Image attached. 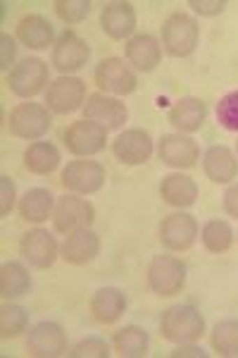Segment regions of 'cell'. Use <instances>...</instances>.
<instances>
[{
	"mask_svg": "<svg viewBox=\"0 0 238 358\" xmlns=\"http://www.w3.org/2000/svg\"><path fill=\"white\" fill-rule=\"evenodd\" d=\"M160 334L162 339L172 344L198 342L205 334V317L191 303H177L172 308L162 310L160 315Z\"/></svg>",
	"mask_w": 238,
	"mask_h": 358,
	"instance_id": "1",
	"label": "cell"
},
{
	"mask_svg": "<svg viewBox=\"0 0 238 358\" xmlns=\"http://www.w3.org/2000/svg\"><path fill=\"white\" fill-rule=\"evenodd\" d=\"M200 38L198 20L188 13H172L162 22V45L172 57H188Z\"/></svg>",
	"mask_w": 238,
	"mask_h": 358,
	"instance_id": "2",
	"label": "cell"
},
{
	"mask_svg": "<svg viewBox=\"0 0 238 358\" xmlns=\"http://www.w3.org/2000/svg\"><path fill=\"white\" fill-rule=\"evenodd\" d=\"M50 127H53V115L40 103H20L8 115L10 134L17 138H24V141H36L43 134H48Z\"/></svg>",
	"mask_w": 238,
	"mask_h": 358,
	"instance_id": "3",
	"label": "cell"
},
{
	"mask_svg": "<svg viewBox=\"0 0 238 358\" xmlns=\"http://www.w3.org/2000/svg\"><path fill=\"white\" fill-rule=\"evenodd\" d=\"M50 84L48 74V62H43L40 57H24L8 72V89L13 91L17 98H29L38 96L40 91H45Z\"/></svg>",
	"mask_w": 238,
	"mask_h": 358,
	"instance_id": "4",
	"label": "cell"
},
{
	"mask_svg": "<svg viewBox=\"0 0 238 358\" xmlns=\"http://www.w3.org/2000/svg\"><path fill=\"white\" fill-rule=\"evenodd\" d=\"M96 222V208L91 201L81 199L79 194H65L57 199L53 213V227L55 232L69 234L77 229H86Z\"/></svg>",
	"mask_w": 238,
	"mask_h": 358,
	"instance_id": "5",
	"label": "cell"
},
{
	"mask_svg": "<svg viewBox=\"0 0 238 358\" xmlns=\"http://www.w3.org/2000/svg\"><path fill=\"white\" fill-rule=\"evenodd\" d=\"M105 179H107L105 167L98 163V160H72V163L65 165V170L60 175L62 187L69 194H79V196L98 194L105 187Z\"/></svg>",
	"mask_w": 238,
	"mask_h": 358,
	"instance_id": "6",
	"label": "cell"
},
{
	"mask_svg": "<svg viewBox=\"0 0 238 358\" xmlns=\"http://www.w3.org/2000/svg\"><path fill=\"white\" fill-rule=\"evenodd\" d=\"M62 138H65V148L72 155H77V158H91V155L105 151L107 129L84 117V120H79V122L69 124Z\"/></svg>",
	"mask_w": 238,
	"mask_h": 358,
	"instance_id": "7",
	"label": "cell"
},
{
	"mask_svg": "<svg viewBox=\"0 0 238 358\" xmlns=\"http://www.w3.org/2000/svg\"><path fill=\"white\" fill-rule=\"evenodd\" d=\"M24 346L29 356H36V358H60L69 351L67 332L57 322L50 320L36 322V325L29 327Z\"/></svg>",
	"mask_w": 238,
	"mask_h": 358,
	"instance_id": "8",
	"label": "cell"
},
{
	"mask_svg": "<svg viewBox=\"0 0 238 358\" xmlns=\"http://www.w3.org/2000/svg\"><path fill=\"white\" fill-rule=\"evenodd\" d=\"M148 287L158 296H177L186 287V265L174 256H155L148 265Z\"/></svg>",
	"mask_w": 238,
	"mask_h": 358,
	"instance_id": "9",
	"label": "cell"
},
{
	"mask_svg": "<svg viewBox=\"0 0 238 358\" xmlns=\"http://www.w3.org/2000/svg\"><path fill=\"white\" fill-rule=\"evenodd\" d=\"M93 77H96V84H98V89H101V94H107V96H129L138 86L133 67L129 62L121 60V57H105V60L96 67Z\"/></svg>",
	"mask_w": 238,
	"mask_h": 358,
	"instance_id": "10",
	"label": "cell"
},
{
	"mask_svg": "<svg viewBox=\"0 0 238 358\" xmlns=\"http://www.w3.org/2000/svg\"><path fill=\"white\" fill-rule=\"evenodd\" d=\"M91 60V45L79 34L65 31L53 45V55H50V65H53L62 77H72L81 67H86Z\"/></svg>",
	"mask_w": 238,
	"mask_h": 358,
	"instance_id": "11",
	"label": "cell"
},
{
	"mask_svg": "<svg viewBox=\"0 0 238 358\" xmlns=\"http://www.w3.org/2000/svg\"><path fill=\"white\" fill-rule=\"evenodd\" d=\"M86 84L79 77H57L45 89V108L55 115H69L84 108Z\"/></svg>",
	"mask_w": 238,
	"mask_h": 358,
	"instance_id": "12",
	"label": "cell"
},
{
	"mask_svg": "<svg viewBox=\"0 0 238 358\" xmlns=\"http://www.w3.org/2000/svg\"><path fill=\"white\" fill-rule=\"evenodd\" d=\"M20 253L24 263L34 270H48L60 256V244L48 229H29L20 241Z\"/></svg>",
	"mask_w": 238,
	"mask_h": 358,
	"instance_id": "13",
	"label": "cell"
},
{
	"mask_svg": "<svg viewBox=\"0 0 238 358\" xmlns=\"http://www.w3.org/2000/svg\"><path fill=\"white\" fill-rule=\"evenodd\" d=\"M160 241L167 251H188L191 246L198 239V222L193 215L184 210L170 213V215L162 217L160 222Z\"/></svg>",
	"mask_w": 238,
	"mask_h": 358,
	"instance_id": "14",
	"label": "cell"
},
{
	"mask_svg": "<svg viewBox=\"0 0 238 358\" xmlns=\"http://www.w3.org/2000/svg\"><path fill=\"white\" fill-rule=\"evenodd\" d=\"M158 158L172 170H191L200 160V146L188 134H165L158 143Z\"/></svg>",
	"mask_w": 238,
	"mask_h": 358,
	"instance_id": "15",
	"label": "cell"
},
{
	"mask_svg": "<svg viewBox=\"0 0 238 358\" xmlns=\"http://www.w3.org/2000/svg\"><path fill=\"white\" fill-rule=\"evenodd\" d=\"M84 117L105 127L107 131H114L124 127V122L129 120V110L117 96L91 94L84 103Z\"/></svg>",
	"mask_w": 238,
	"mask_h": 358,
	"instance_id": "16",
	"label": "cell"
},
{
	"mask_svg": "<svg viewBox=\"0 0 238 358\" xmlns=\"http://www.w3.org/2000/svg\"><path fill=\"white\" fill-rule=\"evenodd\" d=\"M153 138L143 129H126L112 141V153L124 165H143L153 158Z\"/></svg>",
	"mask_w": 238,
	"mask_h": 358,
	"instance_id": "17",
	"label": "cell"
},
{
	"mask_svg": "<svg viewBox=\"0 0 238 358\" xmlns=\"http://www.w3.org/2000/svg\"><path fill=\"white\" fill-rule=\"evenodd\" d=\"M136 10H133L131 3H124V0H112V3H105V8L101 10V27L103 31L107 34L114 41H124V38H131L133 29H136Z\"/></svg>",
	"mask_w": 238,
	"mask_h": 358,
	"instance_id": "18",
	"label": "cell"
},
{
	"mask_svg": "<svg viewBox=\"0 0 238 358\" xmlns=\"http://www.w3.org/2000/svg\"><path fill=\"white\" fill-rule=\"evenodd\" d=\"M101 253V236L91 227L69 232L60 246V258L69 265H86Z\"/></svg>",
	"mask_w": 238,
	"mask_h": 358,
	"instance_id": "19",
	"label": "cell"
},
{
	"mask_svg": "<svg viewBox=\"0 0 238 358\" xmlns=\"http://www.w3.org/2000/svg\"><path fill=\"white\" fill-rule=\"evenodd\" d=\"M167 120L179 134H193L198 131L207 120V106L205 101L195 96H186V98H179L177 103L170 108L167 113Z\"/></svg>",
	"mask_w": 238,
	"mask_h": 358,
	"instance_id": "20",
	"label": "cell"
},
{
	"mask_svg": "<svg viewBox=\"0 0 238 358\" xmlns=\"http://www.w3.org/2000/svg\"><path fill=\"white\" fill-rule=\"evenodd\" d=\"M198 184H195L193 177L184 175V172H170V175L162 177L160 182V196L162 201H165L167 206L172 208H179V210H184V208H191L198 201Z\"/></svg>",
	"mask_w": 238,
	"mask_h": 358,
	"instance_id": "21",
	"label": "cell"
},
{
	"mask_svg": "<svg viewBox=\"0 0 238 358\" xmlns=\"http://www.w3.org/2000/svg\"><path fill=\"white\" fill-rule=\"evenodd\" d=\"M202 172L214 184H231L238 177V155L226 146H210L202 153Z\"/></svg>",
	"mask_w": 238,
	"mask_h": 358,
	"instance_id": "22",
	"label": "cell"
},
{
	"mask_svg": "<svg viewBox=\"0 0 238 358\" xmlns=\"http://www.w3.org/2000/svg\"><path fill=\"white\" fill-rule=\"evenodd\" d=\"M126 62L136 69V72H153L162 60V48L158 38L150 34H136L124 45Z\"/></svg>",
	"mask_w": 238,
	"mask_h": 358,
	"instance_id": "23",
	"label": "cell"
},
{
	"mask_svg": "<svg viewBox=\"0 0 238 358\" xmlns=\"http://www.w3.org/2000/svg\"><path fill=\"white\" fill-rule=\"evenodd\" d=\"M91 315L101 325H114L126 310V296L119 287H101L91 296Z\"/></svg>",
	"mask_w": 238,
	"mask_h": 358,
	"instance_id": "24",
	"label": "cell"
},
{
	"mask_svg": "<svg viewBox=\"0 0 238 358\" xmlns=\"http://www.w3.org/2000/svg\"><path fill=\"white\" fill-rule=\"evenodd\" d=\"M17 41L31 50H45L53 45V24L40 15H27L17 24Z\"/></svg>",
	"mask_w": 238,
	"mask_h": 358,
	"instance_id": "25",
	"label": "cell"
},
{
	"mask_svg": "<svg viewBox=\"0 0 238 358\" xmlns=\"http://www.w3.org/2000/svg\"><path fill=\"white\" fill-rule=\"evenodd\" d=\"M31 292V275H29L27 265L20 261H8L0 268V296L5 301L27 296Z\"/></svg>",
	"mask_w": 238,
	"mask_h": 358,
	"instance_id": "26",
	"label": "cell"
},
{
	"mask_svg": "<svg viewBox=\"0 0 238 358\" xmlns=\"http://www.w3.org/2000/svg\"><path fill=\"white\" fill-rule=\"evenodd\" d=\"M60 151H57L55 143L50 141H34L27 146L24 151V167L29 172L38 177H45V175H53L60 165Z\"/></svg>",
	"mask_w": 238,
	"mask_h": 358,
	"instance_id": "27",
	"label": "cell"
},
{
	"mask_svg": "<svg viewBox=\"0 0 238 358\" xmlns=\"http://www.w3.org/2000/svg\"><path fill=\"white\" fill-rule=\"evenodd\" d=\"M55 203L57 201L53 199V194L48 189H29L20 199V215L22 220L40 224L48 220V217H53Z\"/></svg>",
	"mask_w": 238,
	"mask_h": 358,
	"instance_id": "28",
	"label": "cell"
},
{
	"mask_svg": "<svg viewBox=\"0 0 238 358\" xmlns=\"http://www.w3.org/2000/svg\"><path fill=\"white\" fill-rule=\"evenodd\" d=\"M112 346L121 358H143L148 356L150 349V337L143 327L138 325H124L121 330L114 332Z\"/></svg>",
	"mask_w": 238,
	"mask_h": 358,
	"instance_id": "29",
	"label": "cell"
},
{
	"mask_svg": "<svg viewBox=\"0 0 238 358\" xmlns=\"http://www.w3.org/2000/svg\"><path fill=\"white\" fill-rule=\"evenodd\" d=\"M200 241L210 253H226L234 246V229L226 220H207L200 229Z\"/></svg>",
	"mask_w": 238,
	"mask_h": 358,
	"instance_id": "30",
	"label": "cell"
},
{
	"mask_svg": "<svg viewBox=\"0 0 238 358\" xmlns=\"http://www.w3.org/2000/svg\"><path fill=\"white\" fill-rule=\"evenodd\" d=\"M29 330V310L20 303H3L0 308V337L17 339L22 332Z\"/></svg>",
	"mask_w": 238,
	"mask_h": 358,
	"instance_id": "31",
	"label": "cell"
},
{
	"mask_svg": "<svg viewBox=\"0 0 238 358\" xmlns=\"http://www.w3.org/2000/svg\"><path fill=\"white\" fill-rule=\"evenodd\" d=\"M212 349L219 356L238 358V320H222L214 325Z\"/></svg>",
	"mask_w": 238,
	"mask_h": 358,
	"instance_id": "32",
	"label": "cell"
},
{
	"mask_svg": "<svg viewBox=\"0 0 238 358\" xmlns=\"http://www.w3.org/2000/svg\"><path fill=\"white\" fill-rule=\"evenodd\" d=\"M91 0H55V13L65 24H79L91 15Z\"/></svg>",
	"mask_w": 238,
	"mask_h": 358,
	"instance_id": "33",
	"label": "cell"
},
{
	"mask_svg": "<svg viewBox=\"0 0 238 358\" xmlns=\"http://www.w3.org/2000/svg\"><path fill=\"white\" fill-rule=\"evenodd\" d=\"M214 115H217V122L226 131H238V89L219 98Z\"/></svg>",
	"mask_w": 238,
	"mask_h": 358,
	"instance_id": "34",
	"label": "cell"
},
{
	"mask_svg": "<svg viewBox=\"0 0 238 358\" xmlns=\"http://www.w3.org/2000/svg\"><path fill=\"white\" fill-rule=\"evenodd\" d=\"M72 358H107L110 356V344L101 337H86L69 351Z\"/></svg>",
	"mask_w": 238,
	"mask_h": 358,
	"instance_id": "35",
	"label": "cell"
},
{
	"mask_svg": "<svg viewBox=\"0 0 238 358\" xmlns=\"http://www.w3.org/2000/svg\"><path fill=\"white\" fill-rule=\"evenodd\" d=\"M15 199H17V192H15V184L13 179L8 175L0 177V215L8 217L15 208Z\"/></svg>",
	"mask_w": 238,
	"mask_h": 358,
	"instance_id": "36",
	"label": "cell"
},
{
	"mask_svg": "<svg viewBox=\"0 0 238 358\" xmlns=\"http://www.w3.org/2000/svg\"><path fill=\"white\" fill-rule=\"evenodd\" d=\"M188 5L200 17H217L224 13L226 0H188Z\"/></svg>",
	"mask_w": 238,
	"mask_h": 358,
	"instance_id": "37",
	"label": "cell"
},
{
	"mask_svg": "<svg viewBox=\"0 0 238 358\" xmlns=\"http://www.w3.org/2000/svg\"><path fill=\"white\" fill-rule=\"evenodd\" d=\"M15 55H17L15 38L10 36V34H0V69H3V72H8V69H10V65H13V60H15Z\"/></svg>",
	"mask_w": 238,
	"mask_h": 358,
	"instance_id": "38",
	"label": "cell"
},
{
	"mask_svg": "<svg viewBox=\"0 0 238 358\" xmlns=\"http://www.w3.org/2000/svg\"><path fill=\"white\" fill-rule=\"evenodd\" d=\"M174 358H181V356H193V358H207V351L198 346L195 342H188V344H177V349L172 351Z\"/></svg>",
	"mask_w": 238,
	"mask_h": 358,
	"instance_id": "39",
	"label": "cell"
},
{
	"mask_svg": "<svg viewBox=\"0 0 238 358\" xmlns=\"http://www.w3.org/2000/svg\"><path fill=\"white\" fill-rule=\"evenodd\" d=\"M224 213L231 217H238V182L231 184L224 192Z\"/></svg>",
	"mask_w": 238,
	"mask_h": 358,
	"instance_id": "40",
	"label": "cell"
},
{
	"mask_svg": "<svg viewBox=\"0 0 238 358\" xmlns=\"http://www.w3.org/2000/svg\"><path fill=\"white\" fill-rule=\"evenodd\" d=\"M236 155H238V141H236Z\"/></svg>",
	"mask_w": 238,
	"mask_h": 358,
	"instance_id": "41",
	"label": "cell"
}]
</instances>
